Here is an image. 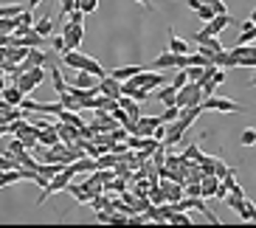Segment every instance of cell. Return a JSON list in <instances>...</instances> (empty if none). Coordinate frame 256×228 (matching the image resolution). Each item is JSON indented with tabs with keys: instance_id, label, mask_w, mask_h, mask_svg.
Masks as SVG:
<instances>
[{
	"instance_id": "ac0fdd59",
	"label": "cell",
	"mask_w": 256,
	"mask_h": 228,
	"mask_svg": "<svg viewBox=\"0 0 256 228\" xmlns=\"http://www.w3.org/2000/svg\"><path fill=\"white\" fill-rule=\"evenodd\" d=\"M40 65H51L48 62V54L42 48H28V60H26V68H40Z\"/></svg>"
},
{
	"instance_id": "1f68e13d",
	"label": "cell",
	"mask_w": 256,
	"mask_h": 228,
	"mask_svg": "<svg viewBox=\"0 0 256 228\" xmlns=\"http://www.w3.org/2000/svg\"><path fill=\"white\" fill-rule=\"evenodd\" d=\"M34 28H37L40 34H42V37H51V34H54V17L42 14V17L37 20V23H34Z\"/></svg>"
},
{
	"instance_id": "9c48e42d",
	"label": "cell",
	"mask_w": 256,
	"mask_h": 228,
	"mask_svg": "<svg viewBox=\"0 0 256 228\" xmlns=\"http://www.w3.org/2000/svg\"><path fill=\"white\" fill-rule=\"evenodd\" d=\"M65 166H68V164H40V175L34 183H37L40 189H46L48 183H51V178H56Z\"/></svg>"
},
{
	"instance_id": "2e32d148",
	"label": "cell",
	"mask_w": 256,
	"mask_h": 228,
	"mask_svg": "<svg viewBox=\"0 0 256 228\" xmlns=\"http://www.w3.org/2000/svg\"><path fill=\"white\" fill-rule=\"evenodd\" d=\"M23 99H26V93L20 90V88H17L14 82H8L6 88H3V102H6V104H23Z\"/></svg>"
},
{
	"instance_id": "d4e9b609",
	"label": "cell",
	"mask_w": 256,
	"mask_h": 228,
	"mask_svg": "<svg viewBox=\"0 0 256 228\" xmlns=\"http://www.w3.org/2000/svg\"><path fill=\"white\" fill-rule=\"evenodd\" d=\"M110 74H113L116 79H121V82H127V79L141 74V65H121V68H113Z\"/></svg>"
},
{
	"instance_id": "277c9868",
	"label": "cell",
	"mask_w": 256,
	"mask_h": 228,
	"mask_svg": "<svg viewBox=\"0 0 256 228\" xmlns=\"http://www.w3.org/2000/svg\"><path fill=\"white\" fill-rule=\"evenodd\" d=\"M46 70H48L46 65H40V68H28L26 74H20V76H17V79H14V84H17V88H20V90L26 93V96H28V93L34 90V88H40V84L46 82Z\"/></svg>"
},
{
	"instance_id": "6da1fadb",
	"label": "cell",
	"mask_w": 256,
	"mask_h": 228,
	"mask_svg": "<svg viewBox=\"0 0 256 228\" xmlns=\"http://www.w3.org/2000/svg\"><path fill=\"white\" fill-rule=\"evenodd\" d=\"M60 65H65V68H70V70H90V74H96L98 79H104V76H107V70L102 68L93 56H84V54H79L76 48H70V51L62 54Z\"/></svg>"
},
{
	"instance_id": "484cf974",
	"label": "cell",
	"mask_w": 256,
	"mask_h": 228,
	"mask_svg": "<svg viewBox=\"0 0 256 228\" xmlns=\"http://www.w3.org/2000/svg\"><path fill=\"white\" fill-rule=\"evenodd\" d=\"M242 203H245V192H242L240 186H234V189L228 192V198H226V206H228V208H234V212H240Z\"/></svg>"
},
{
	"instance_id": "bcb514c9",
	"label": "cell",
	"mask_w": 256,
	"mask_h": 228,
	"mask_svg": "<svg viewBox=\"0 0 256 228\" xmlns=\"http://www.w3.org/2000/svg\"><path fill=\"white\" fill-rule=\"evenodd\" d=\"M228 192H231V189H228L226 183H220V189H217V194H214V200H220V203H226V198H228Z\"/></svg>"
},
{
	"instance_id": "7c38bea8",
	"label": "cell",
	"mask_w": 256,
	"mask_h": 228,
	"mask_svg": "<svg viewBox=\"0 0 256 228\" xmlns=\"http://www.w3.org/2000/svg\"><path fill=\"white\" fill-rule=\"evenodd\" d=\"M178 90H180V88H174V84H160L158 90H155V99L160 102V104L164 107H169V104H178Z\"/></svg>"
},
{
	"instance_id": "ba28073f",
	"label": "cell",
	"mask_w": 256,
	"mask_h": 228,
	"mask_svg": "<svg viewBox=\"0 0 256 228\" xmlns=\"http://www.w3.org/2000/svg\"><path fill=\"white\" fill-rule=\"evenodd\" d=\"M62 37H65V42H68V51L70 48H79L82 46V37H84V28L82 23H65V28H62Z\"/></svg>"
},
{
	"instance_id": "b9f144b4",
	"label": "cell",
	"mask_w": 256,
	"mask_h": 228,
	"mask_svg": "<svg viewBox=\"0 0 256 228\" xmlns=\"http://www.w3.org/2000/svg\"><path fill=\"white\" fill-rule=\"evenodd\" d=\"M183 158H188V160H200V158H203V152L197 150V144H192V146H186Z\"/></svg>"
},
{
	"instance_id": "60d3db41",
	"label": "cell",
	"mask_w": 256,
	"mask_h": 228,
	"mask_svg": "<svg viewBox=\"0 0 256 228\" xmlns=\"http://www.w3.org/2000/svg\"><path fill=\"white\" fill-rule=\"evenodd\" d=\"M79 8H82L84 14H93L98 8V0H79Z\"/></svg>"
},
{
	"instance_id": "f5cc1de1",
	"label": "cell",
	"mask_w": 256,
	"mask_h": 228,
	"mask_svg": "<svg viewBox=\"0 0 256 228\" xmlns=\"http://www.w3.org/2000/svg\"><path fill=\"white\" fill-rule=\"evenodd\" d=\"M136 3H141V6H146V8H150V0H136Z\"/></svg>"
},
{
	"instance_id": "f35d334b",
	"label": "cell",
	"mask_w": 256,
	"mask_h": 228,
	"mask_svg": "<svg viewBox=\"0 0 256 228\" xmlns=\"http://www.w3.org/2000/svg\"><path fill=\"white\" fill-rule=\"evenodd\" d=\"M240 144H242V146H254V144H256V130H254V127H248V130L240 136Z\"/></svg>"
},
{
	"instance_id": "7402d4cb",
	"label": "cell",
	"mask_w": 256,
	"mask_h": 228,
	"mask_svg": "<svg viewBox=\"0 0 256 228\" xmlns=\"http://www.w3.org/2000/svg\"><path fill=\"white\" fill-rule=\"evenodd\" d=\"M62 138H60V130H56V124L54 127H40V144L46 146H56Z\"/></svg>"
},
{
	"instance_id": "f6af8a7d",
	"label": "cell",
	"mask_w": 256,
	"mask_h": 228,
	"mask_svg": "<svg viewBox=\"0 0 256 228\" xmlns=\"http://www.w3.org/2000/svg\"><path fill=\"white\" fill-rule=\"evenodd\" d=\"M203 3H208V6H214V12H217V14H226V12H228V6L222 3V0H203Z\"/></svg>"
},
{
	"instance_id": "681fc988",
	"label": "cell",
	"mask_w": 256,
	"mask_h": 228,
	"mask_svg": "<svg viewBox=\"0 0 256 228\" xmlns=\"http://www.w3.org/2000/svg\"><path fill=\"white\" fill-rule=\"evenodd\" d=\"M68 17H70V23H82V20H84V12H82V8H74Z\"/></svg>"
},
{
	"instance_id": "e575fe53",
	"label": "cell",
	"mask_w": 256,
	"mask_h": 228,
	"mask_svg": "<svg viewBox=\"0 0 256 228\" xmlns=\"http://www.w3.org/2000/svg\"><path fill=\"white\" fill-rule=\"evenodd\" d=\"M197 164H200V169H203V175H211V172H217L220 158H211V155H203V158L197 160Z\"/></svg>"
},
{
	"instance_id": "f546056e",
	"label": "cell",
	"mask_w": 256,
	"mask_h": 228,
	"mask_svg": "<svg viewBox=\"0 0 256 228\" xmlns=\"http://www.w3.org/2000/svg\"><path fill=\"white\" fill-rule=\"evenodd\" d=\"M242 217V222H256V206L250 203L248 198H245V203L240 206V212H236Z\"/></svg>"
},
{
	"instance_id": "d590c367",
	"label": "cell",
	"mask_w": 256,
	"mask_h": 228,
	"mask_svg": "<svg viewBox=\"0 0 256 228\" xmlns=\"http://www.w3.org/2000/svg\"><path fill=\"white\" fill-rule=\"evenodd\" d=\"M160 118H164V124L178 122V118H180V107H178V104H169V107L164 110V113H160Z\"/></svg>"
},
{
	"instance_id": "7dc6e473",
	"label": "cell",
	"mask_w": 256,
	"mask_h": 228,
	"mask_svg": "<svg viewBox=\"0 0 256 228\" xmlns=\"http://www.w3.org/2000/svg\"><path fill=\"white\" fill-rule=\"evenodd\" d=\"M20 107H23L26 113H37V102H34V99H28V96L23 99V104H20Z\"/></svg>"
},
{
	"instance_id": "db71d44e",
	"label": "cell",
	"mask_w": 256,
	"mask_h": 228,
	"mask_svg": "<svg viewBox=\"0 0 256 228\" xmlns=\"http://www.w3.org/2000/svg\"><path fill=\"white\" fill-rule=\"evenodd\" d=\"M250 88H256V74H254V76H250Z\"/></svg>"
},
{
	"instance_id": "9a60e30c",
	"label": "cell",
	"mask_w": 256,
	"mask_h": 228,
	"mask_svg": "<svg viewBox=\"0 0 256 228\" xmlns=\"http://www.w3.org/2000/svg\"><path fill=\"white\" fill-rule=\"evenodd\" d=\"M124 96H132V99H138V102H146L150 99V88L136 84L132 79H127V82H124Z\"/></svg>"
},
{
	"instance_id": "8992f818",
	"label": "cell",
	"mask_w": 256,
	"mask_h": 228,
	"mask_svg": "<svg viewBox=\"0 0 256 228\" xmlns=\"http://www.w3.org/2000/svg\"><path fill=\"white\" fill-rule=\"evenodd\" d=\"M228 26H231V14H228V12H226V14H217L214 20H208V23H206V28L197 31L194 40L200 42V40H206V37H217L220 31H226Z\"/></svg>"
},
{
	"instance_id": "c3c4849f",
	"label": "cell",
	"mask_w": 256,
	"mask_h": 228,
	"mask_svg": "<svg viewBox=\"0 0 256 228\" xmlns=\"http://www.w3.org/2000/svg\"><path fill=\"white\" fill-rule=\"evenodd\" d=\"M217 175H220V178H228V175H234V169H231V166H226V164L220 160V164H217Z\"/></svg>"
},
{
	"instance_id": "cb8c5ba5",
	"label": "cell",
	"mask_w": 256,
	"mask_h": 228,
	"mask_svg": "<svg viewBox=\"0 0 256 228\" xmlns=\"http://www.w3.org/2000/svg\"><path fill=\"white\" fill-rule=\"evenodd\" d=\"M174 62H178V54L174 51H164L155 62H150V68L155 70H164V68H174Z\"/></svg>"
},
{
	"instance_id": "ffe728a7",
	"label": "cell",
	"mask_w": 256,
	"mask_h": 228,
	"mask_svg": "<svg viewBox=\"0 0 256 228\" xmlns=\"http://www.w3.org/2000/svg\"><path fill=\"white\" fill-rule=\"evenodd\" d=\"M214 65H220V68H240V60L234 56V51L231 48H222L220 54H214Z\"/></svg>"
},
{
	"instance_id": "44dd1931",
	"label": "cell",
	"mask_w": 256,
	"mask_h": 228,
	"mask_svg": "<svg viewBox=\"0 0 256 228\" xmlns=\"http://www.w3.org/2000/svg\"><path fill=\"white\" fill-rule=\"evenodd\" d=\"M70 166H74L76 175H88V172H96V158H93V155H82V158L74 160Z\"/></svg>"
},
{
	"instance_id": "7a4b0ae2",
	"label": "cell",
	"mask_w": 256,
	"mask_h": 228,
	"mask_svg": "<svg viewBox=\"0 0 256 228\" xmlns=\"http://www.w3.org/2000/svg\"><path fill=\"white\" fill-rule=\"evenodd\" d=\"M70 178H76V172H74V166L68 164V166L62 169V172H60L56 178H51V183H48L46 189H42V194H40L37 206H42L48 198H54L56 192H68V186H70Z\"/></svg>"
},
{
	"instance_id": "d6a6232c",
	"label": "cell",
	"mask_w": 256,
	"mask_h": 228,
	"mask_svg": "<svg viewBox=\"0 0 256 228\" xmlns=\"http://www.w3.org/2000/svg\"><path fill=\"white\" fill-rule=\"evenodd\" d=\"M28 8V3H8V6L0 8V17H20Z\"/></svg>"
},
{
	"instance_id": "7bdbcfd3",
	"label": "cell",
	"mask_w": 256,
	"mask_h": 228,
	"mask_svg": "<svg viewBox=\"0 0 256 228\" xmlns=\"http://www.w3.org/2000/svg\"><path fill=\"white\" fill-rule=\"evenodd\" d=\"M51 46H54V51H60V54H65L68 51V42H65V37H51Z\"/></svg>"
},
{
	"instance_id": "ab89813d",
	"label": "cell",
	"mask_w": 256,
	"mask_h": 228,
	"mask_svg": "<svg viewBox=\"0 0 256 228\" xmlns=\"http://www.w3.org/2000/svg\"><path fill=\"white\" fill-rule=\"evenodd\" d=\"M17 20H20V28H31V26L37 23V20H34V14H31V8H26L23 14L17 17Z\"/></svg>"
},
{
	"instance_id": "e0dca14e",
	"label": "cell",
	"mask_w": 256,
	"mask_h": 228,
	"mask_svg": "<svg viewBox=\"0 0 256 228\" xmlns=\"http://www.w3.org/2000/svg\"><path fill=\"white\" fill-rule=\"evenodd\" d=\"M17 34L23 37V42H26L28 48H40L42 42H46V37H42V34H40V31L34 28V26H31V28H20Z\"/></svg>"
},
{
	"instance_id": "f907efd6",
	"label": "cell",
	"mask_w": 256,
	"mask_h": 228,
	"mask_svg": "<svg viewBox=\"0 0 256 228\" xmlns=\"http://www.w3.org/2000/svg\"><path fill=\"white\" fill-rule=\"evenodd\" d=\"M211 79H214L217 84H222V82H226V70H222V68H217V74L211 76Z\"/></svg>"
},
{
	"instance_id": "3957f363",
	"label": "cell",
	"mask_w": 256,
	"mask_h": 228,
	"mask_svg": "<svg viewBox=\"0 0 256 228\" xmlns=\"http://www.w3.org/2000/svg\"><path fill=\"white\" fill-rule=\"evenodd\" d=\"M206 102V90L200 82H188L178 90V107H194V104H203Z\"/></svg>"
},
{
	"instance_id": "30bf717a",
	"label": "cell",
	"mask_w": 256,
	"mask_h": 228,
	"mask_svg": "<svg viewBox=\"0 0 256 228\" xmlns=\"http://www.w3.org/2000/svg\"><path fill=\"white\" fill-rule=\"evenodd\" d=\"M183 132H186V127L180 124V118L172 124H166V138H164V144L166 146H174V144H180L183 141Z\"/></svg>"
},
{
	"instance_id": "4fadbf2b",
	"label": "cell",
	"mask_w": 256,
	"mask_h": 228,
	"mask_svg": "<svg viewBox=\"0 0 256 228\" xmlns=\"http://www.w3.org/2000/svg\"><path fill=\"white\" fill-rule=\"evenodd\" d=\"M48 74H51V84H54V90L60 93V96H62V93H68V90H70V82L65 79V76H62V70L56 68V65H48Z\"/></svg>"
},
{
	"instance_id": "4dcf8cb0",
	"label": "cell",
	"mask_w": 256,
	"mask_h": 228,
	"mask_svg": "<svg viewBox=\"0 0 256 228\" xmlns=\"http://www.w3.org/2000/svg\"><path fill=\"white\" fill-rule=\"evenodd\" d=\"M31 146L26 144L23 138H17V136H12V141H8V146H6V152H12V155H17V158H20V155H23V152H28Z\"/></svg>"
},
{
	"instance_id": "5bb4252c",
	"label": "cell",
	"mask_w": 256,
	"mask_h": 228,
	"mask_svg": "<svg viewBox=\"0 0 256 228\" xmlns=\"http://www.w3.org/2000/svg\"><path fill=\"white\" fill-rule=\"evenodd\" d=\"M3 60H8V62H26V60H28V46H3Z\"/></svg>"
},
{
	"instance_id": "603a6c76",
	"label": "cell",
	"mask_w": 256,
	"mask_h": 228,
	"mask_svg": "<svg viewBox=\"0 0 256 228\" xmlns=\"http://www.w3.org/2000/svg\"><path fill=\"white\" fill-rule=\"evenodd\" d=\"M203 110H206V107L203 104H194V107H183V110H180V124H183V127H192V124H194L197 122V116H200V113H203Z\"/></svg>"
},
{
	"instance_id": "4316f807",
	"label": "cell",
	"mask_w": 256,
	"mask_h": 228,
	"mask_svg": "<svg viewBox=\"0 0 256 228\" xmlns=\"http://www.w3.org/2000/svg\"><path fill=\"white\" fill-rule=\"evenodd\" d=\"M197 46H200V51H203V54H208V56H214V54L222 51V42H220L217 37H206V40H200Z\"/></svg>"
},
{
	"instance_id": "74e56055",
	"label": "cell",
	"mask_w": 256,
	"mask_h": 228,
	"mask_svg": "<svg viewBox=\"0 0 256 228\" xmlns=\"http://www.w3.org/2000/svg\"><path fill=\"white\" fill-rule=\"evenodd\" d=\"M197 17H200L203 23H208V20H214V17H217V12H214V6H208V3H203V6L197 8Z\"/></svg>"
},
{
	"instance_id": "83f0119b",
	"label": "cell",
	"mask_w": 256,
	"mask_h": 228,
	"mask_svg": "<svg viewBox=\"0 0 256 228\" xmlns=\"http://www.w3.org/2000/svg\"><path fill=\"white\" fill-rule=\"evenodd\" d=\"M240 46H245V42H256V23L254 20H245V26H242V34H240V40H236Z\"/></svg>"
},
{
	"instance_id": "f1b7e54d",
	"label": "cell",
	"mask_w": 256,
	"mask_h": 228,
	"mask_svg": "<svg viewBox=\"0 0 256 228\" xmlns=\"http://www.w3.org/2000/svg\"><path fill=\"white\" fill-rule=\"evenodd\" d=\"M17 180H26V175H23V169H20V166L0 172V186H12V183H17Z\"/></svg>"
},
{
	"instance_id": "d6986e66",
	"label": "cell",
	"mask_w": 256,
	"mask_h": 228,
	"mask_svg": "<svg viewBox=\"0 0 256 228\" xmlns=\"http://www.w3.org/2000/svg\"><path fill=\"white\" fill-rule=\"evenodd\" d=\"M220 183H222V178H220L217 172H211V175H203V198H206V200L217 194Z\"/></svg>"
},
{
	"instance_id": "836d02e7",
	"label": "cell",
	"mask_w": 256,
	"mask_h": 228,
	"mask_svg": "<svg viewBox=\"0 0 256 228\" xmlns=\"http://www.w3.org/2000/svg\"><path fill=\"white\" fill-rule=\"evenodd\" d=\"M169 51H174V54H188V46L183 42L178 34H174L172 28H169Z\"/></svg>"
},
{
	"instance_id": "816d5d0a",
	"label": "cell",
	"mask_w": 256,
	"mask_h": 228,
	"mask_svg": "<svg viewBox=\"0 0 256 228\" xmlns=\"http://www.w3.org/2000/svg\"><path fill=\"white\" fill-rule=\"evenodd\" d=\"M37 3H42V0H28V8H34Z\"/></svg>"
},
{
	"instance_id": "52a82bcc",
	"label": "cell",
	"mask_w": 256,
	"mask_h": 228,
	"mask_svg": "<svg viewBox=\"0 0 256 228\" xmlns=\"http://www.w3.org/2000/svg\"><path fill=\"white\" fill-rule=\"evenodd\" d=\"M164 124V118L160 116H141L138 122H132L130 124V132H136V136H155V130Z\"/></svg>"
},
{
	"instance_id": "5b68a950",
	"label": "cell",
	"mask_w": 256,
	"mask_h": 228,
	"mask_svg": "<svg viewBox=\"0 0 256 228\" xmlns=\"http://www.w3.org/2000/svg\"><path fill=\"white\" fill-rule=\"evenodd\" d=\"M203 107H206V110H211V113H245V107H242L240 102L222 99V96H206Z\"/></svg>"
},
{
	"instance_id": "ee69618b",
	"label": "cell",
	"mask_w": 256,
	"mask_h": 228,
	"mask_svg": "<svg viewBox=\"0 0 256 228\" xmlns=\"http://www.w3.org/2000/svg\"><path fill=\"white\" fill-rule=\"evenodd\" d=\"M200 84H203L206 96H214V90H217V88H220V84L214 82V79H203V82H200Z\"/></svg>"
},
{
	"instance_id": "8d00e7d4",
	"label": "cell",
	"mask_w": 256,
	"mask_h": 228,
	"mask_svg": "<svg viewBox=\"0 0 256 228\" xmlns=\"http://www.w3.org/2000/svg\"><path fill=\"white\" fill-rule=\"evenodd\" d=\"M169 226H192V217H188V212H178L174 208V214L169 217Z\"/></svg>"
},
{
	"instance_id": "8fae6325",
	"label": "cell",
	"mask_w": 256,
	"mask_h": 228,
	"mask_svg": "<svg viewBox=\"0 0 256 228\" xmlns=\"http://www.w3.org/2000/svg\"><path fill=\"white\" fill-rule=\"evenodd\" d=\"M20 118H28V113H26L23 107L17 104H0V122H20Z\"/></svg>"
}]
</instances>
